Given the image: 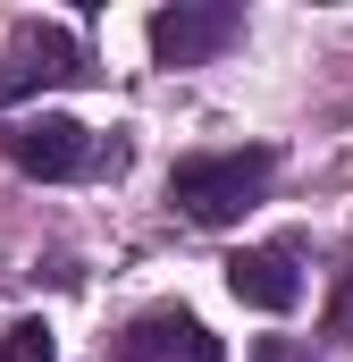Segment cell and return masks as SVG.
Returning a JSON list of instances; mask_svg holds the SVG:
<instances>
[{
	"label": "cell",
	"instance_id": "cell-1",
	"mask_svg": "<svg viewBox=\"0 0 353 362\" xmlns=\"http://www.w3.org/2000/svg\"><path fill=\"white\" fill-rule=\"evenodd\" d=\"M277 177V152L269 144H244V152H193L169 169V202L193 219V228H236L253 202Z\"/></svg>",
	"mask_w": 353,
	"mask_h": 362
},
{
	"label": "cell",
	"instance_id": "cell-2",
	"mask_svg": "<svg viewBox=\"0 0 353 362\" xmlns=\"http://www.w3.org/2000/svg\"><path fill=\"white\" fill-rule=\"evenodd\" d=\"M76 76H85V42L68 25H17L8 51H0V110H17L25 93L76 85Z\"/></svg>",
	"mask_w": 353,
	"mask_h": 362
},
{
	"label": "cell",
	"instance_id": "cell-3",
	"mask_svg": "<svg viewBox=\"0 0 353 362\" xmlns=\"http://www.w3.org/2000/svg\"><path fill=\"white\" fill-rule=\"evenodd\" d=\"M0 144H8V160H17L25 177H92V169H101V144H92L76 118H59V110L17 118Z\"/></svg>",
	"mask_w": 353,
	"mask_h": 362
},
{
	"label": "cell",
	"instance_id": "cell-4",
	"mask_svg": "<svg viewBox=\"0 0 353 362\" xmlns=\"http://www.w3.org/2000/svg\"><path fill=\"white\" fill-rule=\"evenodd\" d=\"M236 34H244V8H227V0H176V8L152 17V59L160 68H202Z\"/></svg>",
	"mask_w": 353,
	"mask_h": 362
},
{
	"label": "cell",
	"instance_id": "cell-5",
	"mask_svg": "<svg viewBox=\"0 0 353 362\" xmlns=\"http://www.w3.org/2000/svg\"><path fill=\"white\" fill-rule=\"evenodd\" d=\"M118 362H227V346L185 312V303H152L118 329Z\"/></svg>",
	"mask_w": 353,
	"mask_h": 362
},
{
	"label": "cell",
	"instance_id": "cell-6",
	"mask_svg": "<svg viewBox=\"0 0 353 362\" xmlns=\"http://www.w3.org/2000/svg\"><path fill=\"white\" fill-rule=\"evenodd\" d=\"M227 295L253 303V312H294V303H303V270H294L286 245H244V253L227 262Z\"/></svg>",
	"mask_w": 353,
	"mask_h": 362
},
{
	"label": "cell",
	"instance_id": "cell-7",
	"mask_svg": "<svg viewBox=\"0 0 353 362\" xmlns=\"http://www.w3.org/2000/svg\"><path fill=\"white\" fill-rule=\"evenodd\" d=\"M0 362H59V346H51L42 320H17V329L0 337Z\"/></svg>",
	"mask_w": 353,
	"mask_h": 362
},
{
	"label": "cell",
	"instance_id": "cell-8",
	"mask_svg": "<svg viewBox=\"0 0 353 362\" xmlns=\"http://www.w3.org/2000/svg\"><path fill=\"white\" fill-rule=\"evenodd\" d=\"M328 337H337V346H353V253H345V270H337V303H328Z\"/></svg>",
	"mask_w": 353,
	"mask_h": 362
}]
</instances>
